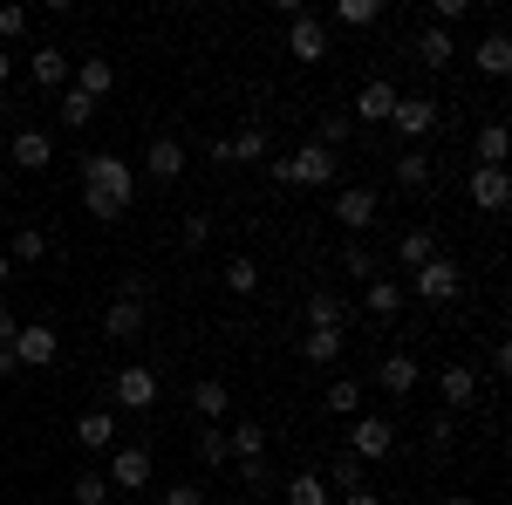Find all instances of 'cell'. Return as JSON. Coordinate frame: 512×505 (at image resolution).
Wrapping results in <instances>:
<instances>
[{"instance_id":"6da1fadb","label":"cell","mask_w":512,"mask_h":505,"mask_svg":"<svg viewBox=\"0 0 512 505\" xmlns=\"http://www.w3.org/2000/svg\"><path fill=\"white\" fill-rule=\"evenodd\" d=\"M130 198H137V164L117 151H89L82 157V205H89V219H123L130 212Z\"/></svg>"},{"instance_id":"7a4b0ae2","label":"cell","mask_w":512,"mask_h":505,"mask_svg":"<svg viewBox=\"0 0 512 505\" xmlns=\"http://www.w3.org/2000/svg\"><path fill=\"white\" fill-rule=\"evenodd\" d=\"M410 294H417L424 308H451V301L465 294V267H458L451 253H431L424 267H410Z\"/></svg>"},{"instance_id":"3957f363","label":"cell","mask_w":512,"mask_h":505,"mask_svg":"<svg viewBox=\"0 0 512 505\" xmlns=\"http://www.w3.org/2000/svg\"><path fill=\"white\" fill-rule=\"evenodd\" d=\"M335 171H342V164H335V151H328V144H301L294 157H280V185L328 192V185H335Z\"/></svg>"},{"instance_id":"277c9868","label":"cell","mask_w":512,"mask_h":505,"mask_svg":"<svg viewBox=\"0 0 512 505\" xmlns=\"http://www.w3.org/2000/svg\"><path fill=\"white\" fill-rule=\"evenodd\" d=\"M349 451L362 458V465H383V458L396 451V424H390V417H369V410H362V417L349 424Z\"/></svg>"},{"instance_id":"5b68a950","label":"cell","mask_w":512,"mask_h":505,"mask_svg":"<svg viewBox=\"0 0 512 505\" xmlns=\"http://www.w3.org/2000/svg\"><path fill=\"white\" fill-rule=\"evenodd\" d=\"M287 55H294L301 69L328 62V28H321L315 14H308V7H301V14H287Z\"/></svg>"},{"instance_id":"8992f818","label":"cell","mask_w":512,"mask_h":505,"mask_svg":"<svg viewBox=\"0 0 512 505\" xmlns=\"http://www.w3.org/2000/svg\"><path fill=\"white\" fill-rule=\"evenodd\" d=\"M7 349H14V362H21V369H48V362L62 355V335H55L48 321H21V335H14Z\"/></svg>"},{"instance_id":"52a82bcc","label":"cell","mask_w":512,"mask_h":505,"mask_svg":"<svg viewBox=\"0 0 512 505\" xmlns=\"http://www.w3.org/2000/svg\"><path fill=\"white\" fill-rule=\"evenodd\" d=\"M437 123H444V110H437L431 96H396V110H390V130L396 137H410V144H424Z\"/></svg>"},{"instance_id":"ba28073f","label":"cell","mask_w":512,"mask_h":505,"mask_svg":"<svg viewBox=\"0 0 512 505\" xmlns=\"http://www.w3.org/2000/svg\"><path fill=\"white\" fill-rule=\"evenodd\" d=\"M465 198H472L478 212H506V205H512L506 164H472V178H465Z\"/></svg>"},{"instance_id":"9c48e42d","label":"cell","mask_w":512,"mask_h":505,"mask_svg":"<svg viewBox=\"0 0 512 505\" xmlns=\"http://www.w3.org/2000/svg\"><path fill=\"white\" fill-rule=\"evenodd\" d=\"M117 492H144L151 485V451L144 444H110V471H103Z\"/></svg>"},{"instance_id":"30bf717a","label":"cell","mask_w":512,"mask_h":505,"mask_svg":"<svg viewBox=\"0 0 512 505\" xmlns=\"http://www.w3.org/2000/svg\"><path fill=\"white\" fill-rule=\"evenodd\" d=\"M151 403H158V369L123 362L117 369V410H151Z\"/></svg>"},{"instance_id":"8fae6325","label":"cell","mask_w":512,"mask_h":505,"mask_svg":"<svg viewBox=\"0 0 512 505\" xmlns=\"http://www.w3.org/2000/svg\"><path fill=\"white\" fill-rule=\"evenodd\" d=\"M144 294H117V301H110V308H103V335H110V342H137V335H144Z\"/></svg>"},{"instance_id":"7c38bea8","label":"cell","mask_w":512,"mask_h":505,"mask_svg":"<svg viewBox=\"0 0 512 505\" xmlns=\"http://www.w3.org/2000/svg\"><path fill=\"white\" fill-rule=\"evenodd\" d=\"M396 96H403V89H396V82H362V89H355V123H362V130H376V123H390V110H396Z\"/></svg>"},{"instance_id":"4fadbf2b","label":"cell","mask_w":512,"mask_h":505,"mask_svg":"<svg viewBox=\"0 0 512 505\" xmlns=\"http://www.w3.org/2000/svg\"><path fill=\"white\" fill-rule=\"evenodd\" d=\"M376 212H383V198L369 192V185H349V192H335V219H342L349 233H369V226H376Z\"/></svg>"},{"instance_id":"5bb4252c","label":"cell","mask_w":512,"mask_h":505,"mask_svg":"<svg viewBox=\"0 0 512 505\" xmlns=\"http://www.w3.org/2000/svg\"><path fill=\"white\" fill-rule=\"evenodd\" d=\"M226 157H233V164H267V157H274V137H267V123H260V117L239 123L233 137H226Z\"/></svg>"},{"instance_id":"9a60e30c","label":"cell","mask_w":512,"mask_h":505,"mask_svg":"<svg viewBox=\"0 0 512 505\" xmlns=\"http://www.w3.org/2000/svg\"><path fill=\"white\" fill-rule=\"evenodd\" d=\"M185 164H192V157H185V144H178V137H151V144H144V171H151L158 185L185 178Z\"/></svg>"},{"instance_id":"2e32d148","label":"cell","mask_w":512,"mask_h":505,"mask_svg":"<svg viewBox=\"0 0 512 505\" xmlns=\"http://www.w3.org/2000/svg\"><path fill=\"white\" fill-rule=\"evenodd\" d=\"M437 389H444V410L458 417V410H472V396H478V369H472V362H444Z\"/></svg>"},{"instance_id":"e0dca14e","label":"cell","mask_w":512,"mask_h":505,"mask_svg":"<svg viewBox=\"0 0 512 505\" xmlns=\"http://www.w3.org/2000/svg\"><path fill=\"white\" fill-rule=\"evenodd\" d=\"M417 62H424V69H451V62H458V41H451V28H444V21L417 28Z\"/></svg>"},{"instance_id":"ac0fdd59","label":"cell","mask_w":512,"mask_h":505,"mask_svg":"<svg viewBox=\"0 0 512 505\" xmlns=\"http://www.w3.org/2000/svg\"><path fill=\"white\" fill-rule=\"evenodd\" d=\"M362 308L376 314V321H396V314L410 308V287H396V280H369V287H362Z\"/></svg>"},{"instance_id":"d6986e66","label":"cell","mask_w":512,"mask_h":505,"mask_svg":"<svg viewBox=\"0 0 512 505\" xmlns=\"http://www.w3.org/2000/svg\"><path fill=\"white\" fill-rule=\"evenodd\" d=\"M7 157H14L21 171H48V157H55V144H48V130H14V144H7Z\"/></svg>"},{"instance_id":"ffe728a7","label":"cell","mask_w":512,"mask_h":505,"mask_svg":"<svg viewBox=\"0 0 512 505\" xmlns=\"http://www.w3.org/2000/svg\"><path fill=\"white\" fill-rule=\"evenodd\" d=\"M226 410H233V389H226V383H212V376L192 383V417H198V424H219Z\"/></svg>"},{"instance_id":"44dd1931","label":"cell","mask_w":512,"mask_h":505,"mask_svg":"<svg viewBox=\"0 0 512 505\" xmlns=\"http://www.w3.org/2000/svg\"><path fill=\"white\" fill-rule=\"evenodd\" d=\"M76 444L82 451H110V444H117V417H110V410H82L76 417Z\"/></svg>"},{"instance_id":"7402d4cb","label":"cell","mask_w":512,"mask_h":505,"mask_svg":"<svg viewBox=\"0 0 512 505\" xmlns=\"http://www.w3.org/2000/svg\"><path fill=\"white\" fill-rule=\"evenodd\" d=\"M308 328H349V301L335 287H315L308 294Z\"/></svg>"},{"instance_id":"603a6c76","label":"cell","mask_w":512,"mask_h":505,"mask_svg":"<svg viewBox=\"0 0 512 505\" xmlns=\"http://www.w3.org/2000/svg\"><path fill=\"white\" fill-rule=\"evenodd\" d=\"M376 383L390 389V396H417V355H383V369H376Z\"/></svg>"},{"instance_id":"cb8c5ba5","label":"cell","mask_w":512,"mask_h":505,"mask_svg":"<svg viewBox=\"0 0 512 505\" xmlns=\"http://www.w3.org/2000/svg\"><path fill=\"white\" fill-rule=\"evenodd\" d=\"M226 444H233V465H253V458H267V424H233L226 430Z\"/></svg>"},{"instance_id":"d4e9b609","label":"cell","mask_w":512,"mask_h":505,"mask_svg":"<svg viewBox=\"0 0 512 505\" xmlns=\"http://www.w3.org/2000/svg\"><path fill=\"white\" fill-rule=\"evenodd\" d=\"M76 89H82V96H96V103H103V96L117 89V69H110L103 55H82V69H76Z\"/></svg>"},{"instance_id":"484cf974","label":"cell","mask_w":512,"mask_h":505,"mask_svg":"<svg viewBox=\"0 0 512 505\" xmlns=\"http://www.w3.org/2000/svg\"><path fill=\"white\" fill-rule=\"evenodd\" d=\"M506 69H512V41L506 35H485V41H478V76L506 82Z\"/></svg>"},{"instance_id":"4316f807","label":"cell","mask_w":512,"mask_h":505,"mask_svg":"<svg viewBox=\"0 0 512 505\" xmlns=\"http://www.w3.org/2000/svg\"><path fill=\"white\" fill-rule=\"evenodd\" d=\"M28 76H35L41 89H62V82H69V55H62V48H35Z\"/></svg>"},{"instance_id":"83f0119b","label":"cell","mask_w":512,"mask_h":505,"mask_svg":"<svg viewBox=\"0 0 512 505\" xmlns=\"http://www.w3.org/2000/svg\"><path fill=\"white\" fill-rule=\"evenodd\" d=\"M506 151H512L506 123H478V137H472V157H478V164H506Z\"/></svg>"},{"instance_id":"f1b7e54d","label":"cell","mask_w":512,"mask_h":505,"mask_svg":"<svg viewBox=\"0 0 512 505\" xmlns=\"http://www.w3.org/2000/svg\"><path fill=\"white\" fill-rule=\"evenodd\" d=\"M226 294H239V301L260 294V260H253V253H233V260H226Z\"/></svg>"},{"instance_id":"f546056e","label":"cell","mask_w":512,"mask_h":505,"mask_svg":"<svg viewBox=\"0 0 512 505\" xmlns=\"http://www.w3.org/2000/svg\"><path fill=\"white\" fill-rule=\"evenodd\" d=\"M396 185H403V192H424V185H431V151H424V144L396 157Z\"/></svg>"},{"instance_id":"4dcf8cb0","label":"cell","mask_w":512,"mask_h":505,"mask_svg":"<svg viewBox=\"0 0 512 505\" xmlns=\"http://www.w3.org/2000/svg\"><path fill=\"white\" fill-rule=\"evenodd\" d=\"M390 14V0H335V21L342 28H376Z\"/></svg>"},{"instance_id":"1f68e13d","label":"cell","mask_w":512,"mask_h":505,"mask_svg":"<svg viewBox=\"0 0 512 505\" xmlns=\"http://www.w3.org/2000/svg\"><path fill=\"white\" fill-rule=\"evenodd\" d=\"M198 465H212V471L233 465V444H226V430H219V424H198Z\"/></svg>"},{"instance_id":"d6a6232c","label":"cell","mask_w":512,"mask_h":505,"mask_svg":"<svg viewBox=\"0 0 512 505\" xmlns=\"http://www.w3.org/2000/svg\"><path fill=\"white\" fill-rule=\"evenodd\" d=\"M342 355V328H308L301 335V362H335Z\"/></svg>"},{"instance_id":"836d02e7","label":"cell","mask_w":512,"mask_h":505,"mask_svg":"<svg viewBox=\"0 0 512 505\" xmlns=\"http://www.w3.org/2000/svg\"><path fill=\"white\" fill-rule=\"evenodd\" d=\"M287 505H328V478L321 471H294L287 478Z\"/></svg>"},{"instance_id":"e575fe53","label":"cell","mask_w":512,"mask_h":505,"mask_svg":"<svg viewBox=\"0 0 512 505\" xmlns=\"http://www.w3.org/2000/svg\"><path fill=\"white\" fill-rule=\"evenodd\" d=\"M96 117V96H82V89H62V130H89Z\"/></svg>"},{"instance_id":"d590c367","label":"cell","mask_w":512,"mask_h":505,"mask_svg":"<svg viewBox=\"0 0 512 505\" xmlns=\"http://www.w3.org/2000/svg\"><path fill=\"white\" fill-rule=\"evenodd\" d=\"M328 410H335V417H355V410H362V383H355V376H335V383H328Z\"/></svg>"},{"instance_id":"8d00e7d4","label":"cell","mask_w":512,"mask_h":505,"mask_svg":"<svg viewBox=\"0 0 512 505\" xmlns=\"http://www.w3.org/2000/svg\"><path fill=\"white\" fill-rule=\"evenodd\" d=\"M431 253H437V239L424 233V226H417V233H403V239H396V260H403V267H424Z\"/></svg>"},{"instance_id":"74e56055","label":"cell","mask_w":512,"mask_h":505,"mask_svg":"<svg viewBox=\"0 0 512 505\" xmlns=\"http://www.w3.org/2000/svg\"><path fill=\"white\" fill-rule=\"evenodd\" d=\"M41 253H48V239H41L35 226H21V233H7V260H28V267H35Z\"/></svg>"},{"instance_id":"f35d334b","label":"cell","mask_w":512,"mask_h":505,"mask_svg":"<svg viewBox=\"0 0 512 505\" xmlns=\"http://www.w3.org/2000/svg\"><path fill=\"white\" fill-rule=\"evenodd\" d=\"M321 478H328V492H349V485H362V458H355V451H342V458L321 471Z\"/></svg>"},{"instance_id":"ab89813d","label":"cell","mask_w":512,"mask_h":505,"mask_svg":"<svg viewBox=\"0 0 512 505\" xmlns=\"http://www.w3.org/2000/svg\"><path fill=\"white\" fill-rule=\"evenodd\" d=\"M355 137V117H321V130H315V144H328V151H342Z\"/></svg>"},{"instance_id":"60d3db41","label":"cell","mask_w":512,"mask_h":505,"mask_svg":"<svg viewBox=\"0 0 512 505\" xmlns=\"http://www.w3.org/2000/svg\"><path fill=\"white\" fill-rule=\"evenodd\" d=\"M342 273H349V280H376V253H369V246L355 239L349 253H342Z\"/></svg>"},{"instance_id":"b9f144b4","label":"cell","mask_w":512,"mask_h":505,"mask_svg":"<svg viewBox=\"0 0 512 505\" xmlns=\"http://www.w3.org/2000/svg\"><path fill=\"white\" fill-rule=\"evenodd\" d=\"M110 499V478H103V471H82L76 478V505H103Z\"/></svg>"},{"instance_id":"7bdbcfd3","label":"cell","mask_w":512,"mask_h":505,"mask_svg":"<svg viewBox=\"0 0 512 505\" xmlns=\"http://www.w3.org/2000/svg\"><path fill=\"white\" fill-rule=\"evenodd\" d=\"M0 35H7V41L28 35V7H21V0H7V7H0Z\"/></svg>"},{"instance_id":"ee69618b","label":"cell","mask_w":512,"mask_h":505,"mask_svg":"<svg viewBox=\"0 0 512 505\" xmlns=\"http://www.w3.org/2000/svg\"><path fill=\"white\" fill-rule=\"evenodd\" d=\"M212 239V219L205 212H185V246H205Z\"/></svg>"},{"instance_id":"f6af8a7d","label":"cell","mask_w":512,"mask_h":505,"mask_svg":"<svg viewBox=\"0 0 512 505\" xmlns=\"http://www.w3.org/2000/svg\"><path fill=\"white\" fill-rule=\"evenodd\" d=\"M164 505H205V485H164Z\"/></svg>"},{"instance_id":"bcb514c9","label":"cell","mask_w":512,"mask_h":505,"mask_svg":"<svg viewBox=\"0 0 512 505\" xmlns=\"http://www.w3.org/2000/svg\"><path fill=\"white\" fill-rule=\"evenodd\" d=\"M431 7H437V21H444V28H451L458 14H472V0H431Z\"/></svg>"},{"instance_id":"7dc6e473","label":"cell","mask_w":512,"mask_h":505,"mask_svg":"<svg viewBox=\"0 0 512 505\" xmlns=\"http://www.w3.org/2000/svg\"><path fill=\"white\" fill-rule=\"evenodd\" d=\"M451 437H458V430H451V417H437V424H431V451H451Z\"/></svg>"},{"instance_id":"c3c4849f","label":"cell","mask_w":512,"mask_h":505,"mask_svg":"<svg viewBox=\"0 0 512 505\" xmlns=\"http://www.w3.org/2000/svg\"><path fill=\"white\" fill-rule=\"evenodd\" d=\"M14 335H21V314H7V308H0V349H7Z\"/></svg>"},{"instance_id":"681fc988","label":"cell","mask_w":512,"mask_h":505,"mask_svg":"<svg viewBox=\"0 0 512 505\" xmlns=\"http://www.w3.org/2000/svg\"><path fill=\"white\" fill-rule=\"evenodd\" d=\"M342 505H383V499H376L369 485H349V492H342Z\"/></svg>"},{"instance_id":"f907efd6","label":"cell","mask_w":512,"mask_h":505,"mask_svg":"<svg viewBox=\"0 0 512 505\" xmlns=\"http://www.w3.org/2000/svg\"><path fill=\"white\" fill-rule=\"evenodd\" d=\"M14 369H21V362H14V349H0V376H14Z\"/></svg>"},{"instance_id":"816d5d0a","label":"cell","mask_w":512,"mask_h":505,"mask_svg":"<svg viewBox=\"0 0 512 505\" xmlns=\"http://www.w3.org/2000/svg\"><path fill=\"white\" fill-rule=\"evenodd\" d=\"M41 7H48V14H69V7H76V0H41Z\"/></svg>"},{"instance_id":"f5cc1de1","label":"cell","mask_w":512,"mask_h":505,"mask_svg":"<svg viewBox=\"0 0 512 505\" xmlns=\"http://www.w3.org/2000/svg\"><path fill=\"white\" fill-rule=\"evenodd\" d=\"M7 76H14V55H7V48H0V82H7Z\"/></svg>"},{"instance_id":"db71d44e","label":"cell","mask_w":512,"mask_h":505,"mask_svg":"<svg viewBox=\"0 0 512 505\" xmlns=\"http://www.w3.org/2000/svg\"><path fill=\"white\" fill-rule=\"evenodd\" d=\"M274 7H280V14H301V7H308V0H274Z\"/></svg>"},{"instance_id":"11a10c76","label":"cell","mask_w":512,"mask_h":505,"mask_svg":"<svg viewBox=\"0 0 512 505\" xmlns=\"http://www.w3.org/2000/svg\"><path fill=\"white\" fill-rule=\"evenodd\" d=\"M7 273H14V260H7V246H0V287H7Z\"/></svg>"},{"instance_id":"9f6ffc18","label":"cell","mask_w":512,"mask_h":505,"mask_svg":"<svg viewBox=\"0 0 512 505\" xmlns=\"http://www.w3.org/2000/svg\"><path fill=\"white\" fill-rule=\"evenodd\" d=\"M437 505H472V499H437Z\"/></svg>"},{"instance_id":"6f0895ef","label":"cell","mask_w":512,"mask_h":505,"mask_svg":"<svg viewBox=\"0 0 512 505\" xmlns=\"http://www.w3.org/2000/svg\"><path fill=\"white\" fill-rule=\"evenodd\" d=\"M0 233H7V219H0Z\"/></svg>"},{"instance_id":"680465c9","label":"cell","mask_w":512,"mask_h":505,"mask_svg":"<svg viewBox=\"0 0 512 505\" xmlns=\"http://www.w3.org/2000/svg\"><path fill=\"white\" fill-rule=\"evenodd\" d=\"M246 505H260V499H246Z\"/></svg>"},{"instance_id":"91938a15","label":"cell","mask_w":512,"mask_h":505,"mask_svg":"<svg viewBox=\"0 0 512 505\" xmlns=\"http://www.w3.org/2000/svg\"><path fill=\"white\" fill-rule=\"evenodd\" d=\"M103 505H110V499H103Z\"/></svg>"}]
</instances>
